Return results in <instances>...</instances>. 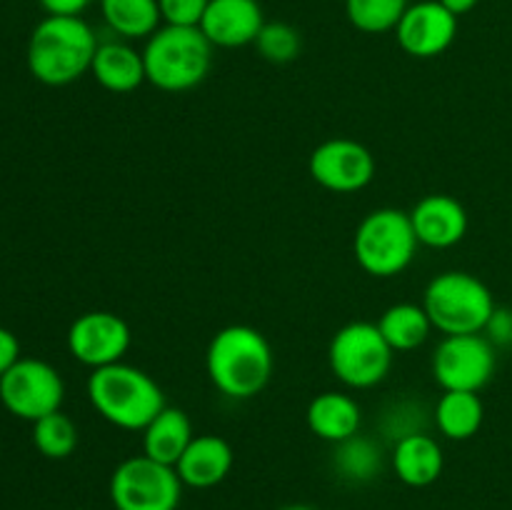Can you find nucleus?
Returning <instances> with one entry per match:
<instances>
[{"label": "nucleus", "mask_w": 512, "mask_h": 510, "mask_svg": "<svg viewBox=\"0 0 512 510\" xmlns=\"http://www.w3.org/2000/svg\"><path fill=\"white\" fill-rule=\"evenodd\" d=\"M98 35L80 15H45L28 40V70L38 83L63 88L90 73Z\"/></svg>", "instance_id": "1"}, {"label": "nucleus", "mask_w": 512, "mask_h": 510, "mask_svg": "<svg viewBox=\"0 0 512 510\" xmlns=\"http://www.w3.org/2000/svg\"><path fill=\"white\" fill-rule=\"evenodd\" d=\"M208 378L225 398L250 400L263 393L275 370L268 338L250 325H228L213 335L205 353Z\"/></svg>", "instance_id": "2"}, {"label": "nucleus", "mask_w": 512, "mask_h": 510, "mask_svg": "<svg viewBox=\"0 0 512 510\" xmlns=\"http://www.w3.org/2000/svg\"><path fill=\"white\" fill-rule=\"evenodd\" d=\"M85 390L95 413L120 430H143L168 405L160 385L123 360L95 368Z\"/></svg>", "instance_id": "3"}, {"label": "nucleus", "mask_w": 512, "mask_h": 510, "mask_svg": "<svg viewBox=\"0 0 512 510\" xmlns=\"http://www.w3.org/2000/svg\"><path fill=\"white\" fill-rule=\"evenodd\" d=\"M145 80L163 93H185L203 83L213 65V45L200 28L160 25L143 48Z\"/></svg>", "instance_id": "4"}, {"label": "nucleus", "mask_w": 512, "mask_h": 510, "mask_svg": "<svg viewBox=\"0 0 512 510\" xmlns=\"http://www.w3.org/2000/svg\"><path fill=\"white\" fill-rule=\"evenodd\" d=\"M423 308L433 328L443 335H473L483 333L498 305L478 275L445 270L425 288Z\"/></svg>", "instance_id": "5"}, {"label": "nucleus", "mask_w": 512, "mask_h": 510, "mask_svg": "<svg viewBox=\"0 0 512 510\" xmlns=\"http://www.w3.org/2000/svg\"><path fill=\"white\" fill-rule=\"evenodd\" d=\"M418 245L410 213L398 208H378L360 220L353 238V253L368 275L393 278L413 263Z\"/></svg>", "instance_id": "6"}, {"label": "nucleus", "mask_w": 512, "mask_h": 510, "mask_svg": "<svg viewBox=\"0 0 512 510\" xmlns=\"http://www.w3.org/2000/svg\"><path fill=\"white\" fill-rule=\"evenodd\" d=\"M393 353L395 350L383 338L378 323L355 320L333 335L328 345V363L340 383L353 390H368L388 378Z\"/></svg>", "instance_id": "7"}, {"label": "nucleus", "mask_w": 512, "mask_h": 510, "mask_svg": "<svg viewBox=\"0 0 512 510\" xmlns=\"http://www.w3.org/2000/svg\"><path fill=\"white\" fill-rule=\"evenodd\" d=\"M183 488L173 465L133 455L115 465L108 495L115 510H178Z\"/></svg>", "instance_id": "8"}, {"label": "nucleus", "mask_w": 512, "mask_h": 510, "mask_svg": "<svg viewBox=\"0 0 512 510\" xmlns=\"http://www.w3.org/2000/svg\"><path fill=\"white\" fill-rule=\"evenodd\" d=\"M63 400V375L40 358H20L0 378V403L18 420L35 423L60 410Z\"/></svg>", "instance_id": "9"}, {"label": "nucleus", "mask_w": 512, "mask_h": 510, "mask_svg": "<svg viewBox=\"0 0 512 510\" xmlns=\"http://www.w3.org/2000/svg\"><path fill=\"white\" fill-rule=\"evenodd\" d=\"M498 348L483 333L445 335L433 353V378L443 390L480 393L493 380Z\"/></svg>", "instance_id": "10"}, {"label": "nucleus", "mask_w": 512, "mask_h": 510, "mask_svg": "<svg viewBox=\"0 0 512 510\" xmlns=\"http://www.w3.org/2000/svg\"><path fill=\"white\" fill-rule=\"evenodd\" d=\"M310 178L320 188L338 195L358 193L375 178V158L363 143L350 138H333L320 143L308 160Z\"/></svg>", "instance_id": "11"}, {"label": "nucleus", "mask_w": 512, "mask_h": 510, "mask_svg": "<svg viewBox=\"0 0 512 510\" xmlns=\"http://www.w3.org/2000/svg\"><path fill=\"white\" fill-rule=\"evenodd\" d=\"M130 325L110 310H90L78 315L68 328V350L88 368L120 363L130 348Z\"/></svg>", "instance_id": "12"}, {"label": "nucleus", "mask_w": 512, "mask_h": 510, "mask_svg": "<svg viewBox=\"0 0 512 510\" xmlns=\"http://www.w3.org/2000/svg\"><path fill=\"white\" fill-rule=\"evenodd\" d=\"M458 35V18L438 0H420L408 5L395 28L398 45L413 58H438L453 45Z\"/></svg>", "instance_id": "13"}, {"label": "nucleus", "mask_w": 512, "mask_h": 510, "mask_svg": "<svg viewBox=\"0 0 512 510\" xmlns=\"http://www.w3.org/2000/svg\"><path fill=\"white\" fill-rule=\"evenodd\" d=\"M265 25L258 0H210L200 30L213 48L253 45Z\"/></svg>", "instance_id": "14"}, {"label": "nucleus", "mask_w": 512, "mask_h": 510, "mask_svg": "<svg viewBox=\"0 0 512 510\" xmlns=\"http://www.w3.org/2000/svg\"><path fill=\"white\" fill-rule=\"evenodd\" d=\"M415 238L420 245L445 250L458 245L468 233V210L453 195H425L413 210H410Z\"/></svg>", "instance_id": "15"}, {"label": "nucleus", "mask_w": 512, "mask_h": 510, "mask_svg": "<svg viewBox=\"0 0 512 510\" xmlns=\"http://www.w3.org/2000/svg\"><path fill=\"white\" fill-rule=\"evenodd\" d=\"M233 463L235 453L228 440L213 433H203L190 440L175 470H178V478L183 480L185 488L208 490L228 478Z\"/></svg>", "instance_id": "16"}, {"label": "nucleus", "mask_w": 512, "mask_h": 510, "mask_svg": "<svg viewBox=\"0 0 512 510\" xmlns=\"http://www.w3.org/2000/svg\"><path fill=\"white\" fill-rule=\"evenodd\" d=\"M395 478L408 488H428L443 475L445 455L438 440L425 430L395 440L390 453Z\"/></svg>", "instance_id": "17"}, {"label": "nucleus", "mask_w": 512, "mask_h": 510, "mask_svg": "<svg viewBox=\"0 0 512 510\" xmlns=\"http://www.w3.org/2000/svg\"><path fill=\"white\" fill-rule=\"evenodd\" d=\"M90 73L98 80L100 88L108 93H133L145 80L143 50H135L128 40H105L95 50Z\"/></svg>", "instance_id": "18"}, {"label": "nucleus", "mask_w": 512, "mask_h": 510, "mask_svg": "<svg viewBox=\"0 0 512 510\" xmlns=\"http://www.w3.org/2000/svg\"><path fill=\"white\" fill-rule=\"evenodd\" d=\"M305 420H308L310 433L335 445L360 433L363 410L353 395L340 393V390H325L310 400Z\"/></svg>", "instance_id": "19"}, {"label": "nucleus", "mask_w": 512, "mask_h": 510, "mask_svg": "<svg viewBox=\"0 0 512 510\" xmlns=\"http://www.w3.org/2000/svg\"><path fill=\"white\" fill-rule=\"evenodd\" d=\"M193 438V423L185 410L165 405L143 428V455L175 468Z\"/></svg>", "instance_id": "20"}, {"label": "nucleus", "mask_w": 512, "mask_h": 510, "mask_svg": "<svg viewBox=\"0 0 512 510\" xmlns=\"http://www.w3.org/2000/svg\"><path fill=\"white\" fill-rule=\"evenodd\" d=\"M435 425L448 440H470L478 435L485 420V405L478 393L443 390L435 405Z\"/></svg>", "instance_id": "21"}, {"label": "nucleus", "mask_w": 512, "mask_h": 510, "mask_svg": "<svg viewBox=\"0 0 512 510\" xmlns=\"http://www.w3.org/2000/svg\"><path fill=\"white\" fill-rule=\"evenodd\" d=\"M105 25L120 40H148L163 25L158 0H100Z\"/></svg>", "instance_id": "22"}, {"label": "nucleus", "mask_w": 512, "mask_h": 510, "mask_svg": "<svg viewBox=\"0 0 512 510\" xmlns=\"http://www.w3.org/2000/svg\"><path fill=\"white\" fill-rule=\"evenodd\" d=\"M378 328L395 353H408V350L420 348L430 338L433 323L423 305L395 303L380 315Z\"/></svg>", "instance_id": "23"}, {"label": "nucleus", "mask_w": 512, "mask_h": 510, "mask_svg": "<svg viewBox=\"0 0 512 510\" xmlns=\"http://www.w3.org/2000/svg\"><path fill=\"white\" fill-rule=\"evenodd\" d=\"M333 470L348 483H370L383 473V448L368 435H353L333 445Z\"/></svg>", "instance_id": "24"}, {"label": "nucleus", "mask_w": 512, "mask_h": 510, "mask_svg": "<svg viewBox=\"0 0 512 510\" xmlns=\"http://www.w3.org/2000/svg\"><path fill=\"white\" fill-rule=\"evenodd\" d=\"M33 445L48 460L70 458L78 448V425L63 410H55L33 423Z\"/></svg>", "instance_id": "25"}, {"label": "nucleus", "mask_w": 512, "mask_h": 510, "mask_svg": "<svg viewBox=\"0 0 512 510\" xmlns=\"http://www.w3.org/2000/svg\"><path fill=\"white\" fill-rule=\"evenodd\" d=\"M408 0H345V15L360 33L380 35L398 28Z\"/></svg>", "instance_id": "26"}, {"label": "nucleus", "mask_w": 512, "mask_h": 510, "mask_svg": "<svg viewBox=\"0 0 512 510\" xmlns=\"http://www.w3.org/2000/svg\"><path fill=\"white\" fill-rule=\"evenodd\" d=\"M255 50L263 60L273 65H285L293 63L300 55V48H303V40H300V33L290 23H283V20H265L263 30L255 38Z\"/></svg>", "instance_id": "27"}, {"label": "nucleus", "mask_w": 512, "mask_h": 510, "mask_svg": "<svg viewBox=\"0 0 512 510\" xmlns=\"http://www.w3.org/2000/svg\"><path fill=\"white\" fill-rule=\"evenodd\" d=\"M210 0H158L163 25H185V28H200Z\"/></svg>", "instance_id": "28"}, {"label": "nucleus", "mask_w": 512, "mask_h": 510, "mask_svg": "<svg viewBox=\"0 0 512 510\" xmlns=\"http://www.w3.org/2000/svg\"><path fill=\"white\" fill-rule=\"evenodd\" d=\"M483 335L495 345V348H512V310L500 308L498 305L495 313L490 315Z\"/></svg>", "instance_id": "29"}, {"label": "nucleus", "mask_w": 512, "mask_h": 510, "mask_svg": "<svg viewBox=\"0 0 512 510\" xmlns=\"http://www.w3.org/2000/svg\"><path fill=\"white\" fill-rule=\"evenodd\" d=\"M20 360V343L13 330L0 328V378Z\"/></svg>", "instance_id": "30"}, {"label": "nucleus", "mask_w": 512, "mask_h": 510, "mask_svg": "<svg viewBox=\"0 0 512 510\" xmlns=\"http://www.w3.org/2000/svg\"><path fill=\"white\" fill-rule=\"evenodd\" d=\"M48 15H83L93 0H38Z\"/></svg>", "instance_id": "31"}, {"label": "nucleus", "mask_w": 512, "mask_h": 510, "mask_svg": "<svg viewBox=\"0 0 512 510\" xmlns=\"http://www.w3.org/2000/svg\"><path fill=\"white\" fill-rule=\"evenodd\" d=\"M438 3L443 5V8H448L455 18H460V15L470 13V10H473L480 0H438Z\"/></svg>", "instance_id": "32"}, {"label": "nucleus", "mask_w": 512, "mask_h": 510, "mask_svg": "<svg viewBox=\"0 0 512 510\" xmlns=\"http://www.w3.org/2000/svg\"><path fill=\"white\" fill-rule=\"evenodd\" d=\"M278 510H318V508H313V505H305V503H293V505H283V508H278Z\"/></svg>", "instance_id": "33"}]
</instances>
